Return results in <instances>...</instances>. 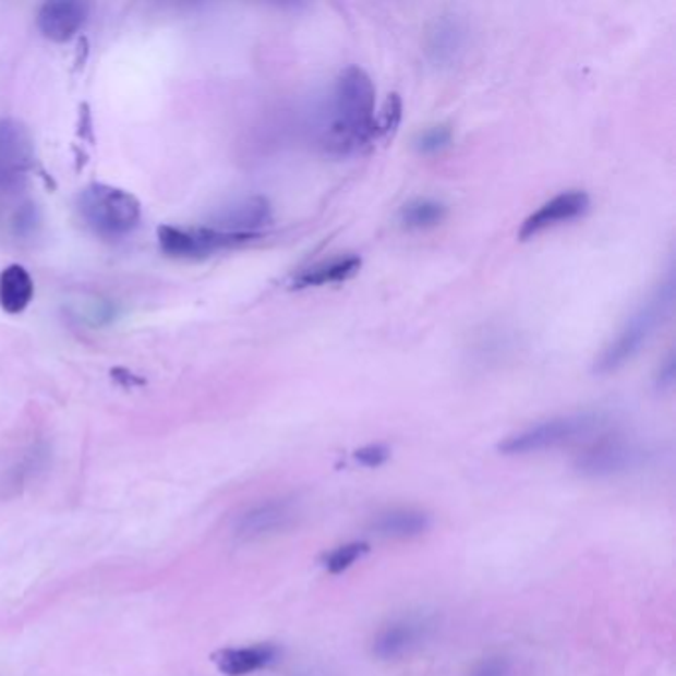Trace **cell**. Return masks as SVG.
<instances>
[{"label":"cell","instance_id":"1","mask_svg":"<svg viewBox=\"0 0 676 676\" xmlns=\"http://www.w3.org/2000/svg\"><path fill=\"white\" fill-rule=\"evenodd\" d=\"M375 133V86L370 74L349 65L336 80L326 145L334 153H351L373 142Z\"/></svg>","mask_w":676,"mask_h":676},{"label":"cell","instance_id":"2","mask_svg":"<svg viewBox=\"0 0 676 676\" xmlns=\"http://www.w3.org/2000/svg\"><path fill=\"white\" fill-rule=\"evenodd\" d=\"M675 304V278L673 274L654 288L651 295L641 302V305L627 317L619 334L611 339L600 358L595 360V373L609 375L613 371L621 370L625 363L635 360L641 349L653 338L654 331L663 326L666 317L671 316Z\"/></svg>","mask_w":676,"mask_h":676},{"label":"cell","instance_id":"3","mask_svg":"<svg viewBox=\"0 0 676 676\" xmlns=\"http://www.w3.org/2000/svg\"><path fill=\"white\" fill-rule=\"evenodd\" d=\"M605 423L600 413H576L566 417H554L542 423L523 428L520 433L504 438L500 443L502 455L506 457H526L538 455L544 450L564 447L569 443H576L579 438L593 435Z\"/></svg>","mask_w":676,"mask_h":676},{"label":"cell","instance_id":"4","mask_svg":"<svg viewBox=\"0 0 676 676\" xmlns=\"http://www.w3.org/2000/svg\"><path fill=\"white\" fill-rule=\"evenodd\" d=\"M77 207L87 227L101 237L116 239L130 234L142 220V205L137 196L106 183L87 185L80 195Z\"/></svg>","mask_w":676,"mask_h":676},{"label":"cell","instance_id":"5","mask_svg":"<svg viewBox=\"0 0 676 676\" xmlns=\"http://www.w3.org/2000/svg\"><path fill=\"white\" fill-rule=\"evenodd\" d=\"M643 460V448L619 435L601 436L576 458V469L586 479H611L635 469Z\"/></svg>","mask_w":676,"mask_h":676},{"label":"cell","instance_id":"6","mask_svg":"<svg viewBox=\"0 0 676 676\" xmlns=\"http://www.w3.org/2000/svg\"><path fill=\"white\" fill-rule=\"evenodd\" d=\"M157 239H159L161 251L167 256H173V258H205V256H210L213 252L234 249V246L254 240L251 237L220 232V230L210 229V227L181 229V227H171V225L159 227Z\"/></svg>","mask_w":676,"mask_h":676},{"label":"cell","instance_id":"7","mask_svg":"<svg viewBox=\"0 0 676 676\" xmlns=\"http://www.w3.org/2000/svg\"><path fill=\"white\" fill-rule=\"evenodd\" d=\"M469 26L457 14H440L426 28L425 55L436 70H452L469 48Z\"/></svg>","mask_w":676,"mask_h":676},{"label":"cell","instance_id":"8","mask_svg":"<svg viewBox=\"0 0 676 676\" xmlns=\"http://www.w3.org/2000/svg\"><path fill=\"white\" fill-rule=\"evenodd\" d=\"M433 629V623L419 617V615H407L383 625L379 631L375 632L371 653L379 661H399L409 654L414 653L421 644L425 643Z\"/></svg>","mask_w":676,"mask_h":676},{"label":"cell","instance_id":"9","mask_svg":"<svg viewBox=\"0 0 676 676\" xmlns=\"http://www.w3.org/2000/svg\"><path fill=\"white\" fill-rule=\"evenodd\" d=\"M298 518V502L294 496H280L268 498L251 506L246 512H242L234 532L240 540H261L266 535L278 534L286 528H290Z\"/></svg>","mask_w":676,"mask_h":676},{"label":"cell","instance_id":"10","mask_svg":"<svg viewBox=\"0 0 676 676\" xmlns=\"http://www.w3.org/2000/svg\"><path fill=\"white\" fill-rule=\"evenodd\" d=\"M273 222V207L264 196H249L222 208L210 229L258 239L261 230Z\"/></svg>","mask_w":676,"mask_h":676},{"label":"cell","instance_id":"11","mask_svg":"<svg viewBox=\"0 0 676 676\" xmlns=\"http://www.w3.org/2000/svg\"><path fill=\"white\" fill-rule=\"evenodd\" d=\"M589 208V195L583 191H566L550 198L542 207L526 218L520 229V239L530 240L542 234L544 230L569 222L581 217Z\"/></svg>","mask_w":676,"mask_h":676},{"label":"cell","instance_id":"12","mask_svg":"<svg viewBox=\"0 0 676 676\" xmlns=\"http://www.w3.org/2000/svg\"><path fill=\"white\" fill-rule=\"evenodd\" d=\"M87 21V4L77 0L46 2L38 11V28L52 43L72 40Z\"/></svg>","mask_w":676,"mask_h":676},{"label":"cell","instance_id":"13","mask_svg":"<svg viewBox=\"0 0 676 676\" xmlns=\"http://www.w3.org/2000/svg\"><path fill=\"white\" fill-rule=\"evenodd\" d=\"M34 164V145L31 131L21 121L7 120L0 123V171L19 179Z\"/></svg>","mask_w":676,"mask_h":676},{"label":"cell","instance_id":"14","mask_svg":"<svg viewBox=\"0 0 676 676\" xmlns=\"http://www.w3.org/2000/svg\"><path fill=\"white\" fill-rule=\"evenodd\" d=\"M431 528V516L419 508H391L371 518V534L383 540H413L426 534Z\"/></svg>","mask_w":676,"mask_h":676},{"label":"cell","instance_id":"15","mask_svg":"<svg viewBox=\"0 0 676 676\" xmlns=\"http://www.w3.org/2000/svg\"><path fill=\"white\" fill-rule=\"evenodd\" d=\"M276 659H278V649L268 643L222 649L213 654V661L218 671L227 676H246L258 673L262 668L276 663Z\"/></svg>","mask_w":676,"mask_h":676},{"label":"cell","instance_id":"16","mask_svg":"<svg viewBox=\"0 0 676 676\" xmlns=\"http://www.w3.org/2000/svg\"><path fill=\"white\" fill-rule=\"evenodd\" d=\"M33 298V276L22 264H11L0 273V307L7 314H22Z\"/></svg>","mask_w":676,"mask_h":676},{"label":"cell","instance_id":"17","mask_svg":"<svg viewBox=\"0 0 676 676\" xmlns=\"http://www.w3.org/2000/svg\"><path fill=\"white\" fill-rule=\"evenodd\" d=\"M360 256H339L331 261L319 262L316 266H310L298 274L292 288L304 290V288H316V286H326V283L346 282L360 273Z\"/></svg>","mask_w":676,"mask_h":676},{"label":"cell","instance_id":"18","mask_svg":"<svg viewBox=\"0 0 676 676\" xmlns=\"http://www.w3.org/2000/svg\"><path fill=\"white\" fill-rule=\"evenodd\" d=\"M447 217V205L436 198H413L399 210V222L407 230L433 229Z\"/></svg>","mask_w":676,"mask_h":676},{"label":"cell","instance_id":"19","mask_svg":"<svg viewBox=\"0 0 676 676\" xmlns=\"http://www.w3.org/2000/svg\"><path fill=\"white\" fill-rule=\"evenodd\" d=\"M367 552H370V544H365V542H349V544L338 545L324 557V567H326L327 574L339 576V574L348 571L349 567L355 566Z\"/></svg>","mask_w":676,"mask_h":676},{"label":"cell","instance_id":"20","mask_svg":"<svg viewBox=\"0 0 676 676\" xmlns=\"http://www.w3.org/2000/svg\"><path fill=\"white\" fill-rule=\"evenodd\" d=\"M450 143H452V130L448 125H433L417 135L414 149L423 155H435L447 149Z\"/></svg>","mask_w":676,"mask_h":676},{"label":"cell","instance_id":"21","mask_svg":"<svg viewBox=\"0 0 676 676\" xmlns=\"http://www.w3.org/2000/svg\"><path fill=\"white\" fill-rule=\"evenodd\" d=\"M403 118V101L397 96L391 94L389 98L385 99L379 116H375V133L377 137H385V135H391L395 130L399 128Z\"/></svg>","mask_w":676,"mask_h":676},{"label":"cell","instance_id":"22","mask_svg":"<svg viewBox=\"0 0 676 676\" xmlns=\"http://www.w3.org/2000/svg\"><path fill=\"white\" fill-rule=\"evenodd\" d=\"M469 676H512V663L502 654L486 656L472 666Z\"/></svg>","mask_w":676,"mask_h":676},{"label":"cell","instance_id":"23","mask_svg":"<svg viewBox=\"0 0 676 676\" xmlns=\"http://www.w3.org/2000/svg\"><path fill=\"white\" fill-rule=\"evenodd\" d=\"M389 457H391L389 447L379 445V443L358 448V450L353 452L355 462H360L361 467H365V469H379V467H383V464L389 460Z\"/></svg>","mask_w":676,"mask_h":676},{"label":"cell","instance_id":"24","mask_svg":"<svg viewBox=\"0 0 676 676\" xmlns=\"http://www.w3.org/2000/svg\"><path fill=\"white\" fill-rule=\"evenodd\" d=\"M673 383H675V355L668 353V358L661 363V367L656 371L654 385H656V389L666 391V389L673 387Z\"/></svg>","mask_w":676,"mask_h":676}]
</instances>
